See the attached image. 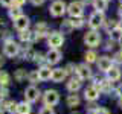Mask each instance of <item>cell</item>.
Instances as JSON below:
<instances>
[{
  "label": "cell",
  "instance_id": "6da1fadb",
  "mask_svg": "<svg viewBox=\"0 0 122 114\" xmlns=\"http://www.w3.org/2000/svg\"><path fill=\"white\" fill-rule=\"evenodd\" d=\"M84 43L87 46H90V47H96V46L101 43V35H99L98 32H95V30L87 32L86 35H84Z\"/></svg>",
  "mask_w": 122,
  "mask_h": 114
},
{
  "label": "cell",
  "instance_id": "60d3db41",
  "mask_svg": "<svg viewBox=\"0 0 122 114\" xmlns=\"http://www.w3.org/2000/svg\"><path fill=\"white\" fill-rule=\"evenodd\" d=\"M116 93L119 94V97H122V85H119L117 87V90H116Z\"/></svg>",
  "mask_w": 122,
  "mask_h": 114
},
{
  "label": "cell",
  "instance_id": "ba28073f",
  "mask_svg": "<svg viewBox=\"0 0 122 114\" xmlns=\"http://www.w3.org/2000/svg\"><path fill=\"white\" fill-rule=\"evenodd\" d=\"M25 97L28 102H35L38 100V97H40V91H38L37 87H28L25 91Z\"/></svg>",
  "mask_w": 122,
  "mask_h": 114
},
{
  "label": "cell",
  "instance_id": "e575fe53",
  "mask_svg": "<svg viewBox=\"0 0 122 114\" xmlns=\"http://www.w3.org/2000/svg\"><path fill=\"white\" fill-rule=\"evenodd\" d=\"M114 61H116V62H119V64H122V52H119V53H116V55H114Z\"/></svg>",
  "mask_w": 122,
  "mask_h": 114
},
{
  "label": "cell",
  "instance_id": "c3c4849f",
  "mask_svg": "<svg viewBox=\"0 0 122 114\" xmlns=\"http://www.w3.org/2000/svg\"><path fill=\"white\" fill-rule=\"evenodd\" d=\"M121 5H122V0H121Z\"/></svg>",
  "mask_w": 122,
  "mask_h": 114
},
{
  "label": "cell",
  "instance_id": "836d02e7",
  "mask_svg": "<svg viewBox=\"0 0 122 114\" xmlns=\"http://www.w3.org/2000/svg\"><path fill=\"white\" fill-rule=\"evenodd\" d=\"M93 114H110V111H108V109H105V108H96Z\"/></svg>",
  "mask_w": 122,
  "mask_h": 114
},
{
  "label": "cell",
  "instance_id": "7402d4cb",
  "mask_svg": "<svg viewBox=\"0 0 122 114\" xmlns=\"http://www.w3.org/2000/svg\"><path fill=\"white\" fill-rule=\"evenodd\" d=\"M47 33V24L46 23H37V37H44Z\"/></svg>",
  "mask_w": 122,
  "mask_h": 114
},
{
  "label": "cell",
  "instance_id": "ffe728a7",
  "mask_svg": "<svg viewBox=\"0 0 122 114\" xmlns=\"http://www.w3.org/2000/svg\"><path fill=\"white\" fill-rule=\"evenodd\" d=\"M73 30V24H72V20H64L61 23V32L63 33H70Z\"/></svg>",
  "mask_w": 122,
  "mask_h": 114
},
{
  "label": "cell",
  "instance_id": "ee69618b",
  "mask_svg": "<svg viewBox=\"0 0 122 114\" xmlns=\"http://www.w3.org/2000/svg\"><path fill=\"white\" fill-rule=\"evenodd\" d=\"M117 28H119V29H121V30H122V20H121V21H119V24H117Z\"/></svg>",
  "mask_w": 122,
  "mask_h": 114
},
{
  "label": "cell",
  "instance_id": "52a82bcc",
  "mask_svg": "<svg viewBox=\"0 0 122 114\" xmlns=\"http://www.w3.org/2000/svg\"><path fill=\"white\" fill-rule=\"evenodd\" d=\"M49 46H51L52 49H56V47H60V46H63L64 43V38L63 35H61L60 32H52L51 35H49Z\"/></svg>",
  "mask_w": 122,
  "mask_h": 114
},
{
  "label": "cell",
  "instance_id": "ac0fdd59",
  "mask_svg": "<svg viewBox=\"0 0 122 114\" xmlns=\"http://www.w3.org/2000/svg\"><path fill=\"white\" fill-rule=\"evenodd\" d=\"M93 6L98 12H104L107 9V6H108V2L107 0H93Z\"/></svg>",
  "mask_w": 122,
  "mask_h": 114
},
{
  "label": "cell",
  "instance_id": "d6986e66",
  "mask_svg": "<svg viewBox=\"0 0 122 114\" xmlns=\"http://www.w3.org/2000/svg\"><path fill=\"white\" fill-rule=\"evenodd\" d=\"M17 113L18 114H30V105L28 102H21L17 105Z\"/></svg>",
  "mask_w": 122,
  "mask_h": 114
},
{
  "label": "cell",
  "instance_id": "f6af8a7d",
  "mask_svg": "<svg viewBox=\"0 0 122 114\" xmlns=\"http://www.w3.org/2000/svg\"><path fill=\"white\" fill-rule=\"evenodd\" d=\"M2 64H3V59H2V56H0V66H2Z\"/></svg>",
  "mask_w": 122,
  "mask_h": 114
},
{
  "label": "cell",
  "instance_id": "484cf974",
  "mask_svg": "<svg viewBox=\"0 0 122 114\" xmlns=\"http://www.w3.org/2000/svg\"><path fill=\"white\" fill-rule=\"evenodd\" d=\"M96 58H98V55H96L93 50H90V52L86 53V61H87V62H95V61H96Z\"/></svg>",
  "mask_w": 122,
  "mask_h": 114
},
{
  "label": "cell",
  "instance_id": "5b68a950",
  "mask_svg": "<svg viewBox=\"0 0 122 114\" xmlns=\"http://www.w3.org/2000/svg\"><path fill=\"white\" fill-rule=\"evenodd\" d=\"M67 12L73 18H81L82 15V3L81 2H72L67 8Z\"/></svg>",
  "mask_w": 122,
  "mask_h": 114
},
{
  "label": "cell",
  "instance_id": "4fadbf2b",
  "mask_svg": "<svg viewBox=\"0 0 122 114\" xmlns=\"http://www.w3.org/2000/svg\"><path fill=\"white\" fill-rule=\"evenodd\" d=\"M46 59L51 64H56L61 59V52L56 50V49H51V50L47 52V55H46Z\"/></svg>",
  "mask_w": 122,
  "mask_h": 114
},
{
  "label": "cell",
  "instance_id": "4dcf8cb0",
  "mask_svg": "<svg viewBox=\"0 0 122 114\" xmlns=\"http://www.w3.org/2000/svg\"><path fill=\"white\" fill-rule=\"evenodd\" d=\"M17 105L18 104H15V102H8V104H6V109L9 113H14V111H17Z\"/></svg>",
  "mask_w": 122,
  "mask_h": 114
},
{
  "label": "cell",
  "instance_id": "4316f807",
  "mask_svg": "<svg viewBox=\"0 0 122 114\" xmlns=\"http://www.w3.org/2000/svg\"><path fill=\"white\" fill-rule=\"evenodd\" d=\"M8 82H9V75L5 73V71H2L0 73V85H8Z\"/></svg>",
  "mask_w": 122,
  "mask_h": 114
},
{
  "label": "cell",
  "instance_id": "d6a6232c",
  "mask_svg": "<svg viewBox=\"0 0 122 114\" xmlns=\"http://www.w3.org/2000/svg\"><path fill=\"white\" fill-rule=\"evenodd\" d=\"M40 114H53L52 106H43V108L40 109Z\"/></svg>",
  "mask_w": 122,
  "mask_h": 114
},
{
  "label": "cell",
  "instance_id": "5bb4252c",
  "mask_svg": "<svg viewBox=\"0 0 122 114\" xmlns=\"http://www.w3.org/2000/svg\"><path fill=\"white\" fill-rule=\"evenodd\" d=\"M52 75H53V70H51L49 67H41L38 70L40 81H49V79H52Z\"/></svg>",
  "mask_w": 122,
  "mask_h": 114
},
{
  "label": "cell",
  "instance_id": "1f68e13d",
  "mask_svg": "<svg viewBox=\"0 0 122 114\" xmlns=\"http://www.w3.org/2000/svg\"><path fill=\"white\" fill-rule=\"evenodd\" d=\"M72 24H73V28H82L84 20L82 18H73V20H72Z\"/></svg>",
  "mask_w": 122,
  "mask_h": 114
},
{
  "label": "cell",
  "instance_id": "30bf717a",
  "mask_svg": "<svg viewBox=\"0 0 122 114\" xmlns=\"http://www.w3.org/2000/svg\"><path fill=\"white\" fill-rule=\"evenodd\" d=\"M76 73H78L79 79H87V78L92 76V70L87 64H79V66L76 67Z\"/></svg>",
  "mask_w": 122,
  "mask_h": 114
},
{
  "label": "cell",
  "instance_id": "e0dca14e",
  "mask_svg": "<svg viewBox=\"0 0 122 114\" xmlns=\"http://www.w3.org/2000/svg\"><path fill=\"white\" fill-rule=\"evenodd\" d=\"M37 38V33H32L30 30H21L20 32V40L21 41H34Z\"/></svg>",
  "mask_w": 122,
  "mask_h": 114
},
{
  "label": "cell",
  "instance_id": "277c9868",
  "mask_svg": "<svg viewBox=\"0 0 122 114\" xmlns=\"http://www.w3.org/2000/svg\"><path fill=\"white\" fill-rule=\"evenodd\" d=\"M104 24V15H102V12H93L90 15V18H89V26L92 29H98L99 26H102Z\"/></svg>",
  "mask_w": 122,
  "mask_h": 114
},
{
  "label": "cell",
  "instance_id": "8d00e7d4",
  "mask_svg": "<svg viewBox=\"0 0 122 114\" xmlns=\"http://www.w3.org/2000/svg\"><path fill=\"white\" fill-rule=\"evenodd\" d=\"M35 61H37V62H43V61H44V56L38 53V55H35Z\"/></svg>",
  "mask_w": 122,
  "mask_h": 114
},
{
  "label": "cell",
  "instance_id": "2e32d148",
  "mask_svg": "<svg viewBox=\"0 0 122 114\" xmlns=\"http://www.w3.org/2000/svg\"><path fill=\"white\" fill-rule=\"evenodd\" d=\"M107 76H108V81L114 82V81H117V79L121 78V70L116 68V67H112L108 71H107Z\"/></svg>",
  "mask_w": 122,
  "mask_h": 114
},
{
  "label": "cell",
  "instance_id": "f1b7e54d",
  "mask_svg": "<svg viewBox=\"0 0 122 114\" xmlns=\"http://www.w3.org/2000/svg\"><path fill=\"white\" fill-rule=\"evenodd\" d=\"M117 24H119V23H116L114 20H108V21H107V24H105V28H107V30L112 32V30H114V29L117 28Z\"/></svg>",
  "mask_w": 122,
  "mask_h": 114
},
{
  "label": "cell",
  "instance_id": "f35d334b",
  "mask_svg": "<svg viewBox=\"0 0 122 114\" xmlns=\"http://www.w3.org/2000/svg\"><path fill=\"white\" fill-rule=\"evenodd\" d=\"M25 2H26V0H14V3H15L17 6H21V5H23Z\"/></svg>",
  "mask_w": 122,
  "mask_h": 114
},
{
  "label": "cell",
  "instance_id": "d590c367",
  "mask_svg": "<svg viewBox=\"0 0 122 114\" xmlns=\"http://www.w3.org/2000/svg\"><path fill=\"white\" fill-rule=\"evenodd\" d=\"M2 2V5H5V6H11L14 3V0H0Z\"/></svg>",
  "mask_w": 122,
  "mask_h": 114
},
{
  "label": "cell",
  "instance_id": "74e56055",
  "mask_svg": "<svg viewBox=\"0 0 122 114\" xmlns=\"http://www.w3.org/2000/svg\"><path fill=\"white\" fill-rule=\"evenodd\" d=\"M6 94H8V91H6V88H0V96H2V97H5Z\"/></svg>",
  "mask_w": 122,
  "mask_h": 114
},
{
  "label": "cell",
  "instance_id": "7bdbcfd3",
  "mask_svg": "<svg viewBox=\"0 0 122 114\" xmlns=\"http://www.w3.org/2000/svg\"><path fill=\"white\" fill-rule=\"evenodd\" d=\"M117 12H119V15H121V18H122V5L119 6V11H117Z\"/></svg>",
  "mask_w": 122,
  "mask_h": 114
},
{
  "label": "cell",
  "instance_id": "3957f363",
  "mask_svg": "<svg viewBox=\"0 0 122 114\" xmlns=\"http://www.w3.org/2000/svg\"><path fill=\"white\" fill-rule=\"evenodd\" d=\"M43 100H44L46 106H52V105H56V104H58L60 96H58V93H56L55 90H47V91L44 93Z\"/></svg>",
  "mask_w": 122,
  "mask_h": 114
},
{
  "label": "cell",
  "instance_id": "8fae6325",
  "mask_svg": "<svg viewBox=\"0 0 122 114\" xmlns=\"http://www.w3.org/2000/svg\"><path fill=\"white\" fill-rule=\"evenodd\" d=\"M84 96H86L87 100H96V99L99 97V91L95 85H90L87 87L86 90H84Z\"/></svg>",
  "mask_w": 122,
  "mask_h": 114
},
{
  "label": "cell",
  "instance_id": "44dd1931",
  "mask_svg": "<svg viewBox=\"0 0 122 114\" xmlns=\"http://www.w3.org/2000/svg\"><path fill=\"white\" fill-rule=\"evenodd\" d=\"M79 87H81V82H79V79H70V81L67 82V90L69 91H76L79 90Z\"/></svg>",
  "mask_w": 122,
  "mask_h": 114
},
{
  "label": "cell",
  "instance_id": "cb8c5ba5",
  "mask_svg": "<svg viewBox=\"0 0 122 114\" xmlns=\"http://www.w3.org/2000/svg\"><path fill=\"white\" fill-rule=\"evenodd\" d=\"M110 38H112V41H121L122 38V30L119 28H116L114 30H112L110 32Z\"/></svg>",
  "mask_w": 122,
  "mask_h": 114
},
{
  "label": "cell",
  "instance_id": "d4e9b609",
  "mask_svg": "<svg viewBox=\"0 0 122 114\" xmlns=\"http://www.w3.org/2000/svg\"><path fill=\"white\" fill-rule=\"evenodd\" d=\"M21 15V11H20V8L18 6H15V8H11L9 9V17L11 18H14V20H17L18 17Z\"/></svg>",
  "mask_w": 122,
  "mask_h": 114
},
{
  "label": "cell",
  "instance_id": "ab89813d",
  "mask_svg": "<svg viewBox=\"0 0 122 114\" xmlns=\"http://www.w3.org/2000/svg\"><path fill=\"white\" fill-rule=\"evenodd\" d=\"M30 2H32V3H34V5H35V6H37V5H41V3H43V2H44V0H30Z\"/></svg>",
  "mask_w": 122,
  "mask_h": 114
},
{
  "label": "cell",
  "instance_id": "b9f144b4",
  "mask_svg": "<svg viewBox=\"0 0 122 114\" xmlns=\"http://www.w3.org/2000/svg\"><path fill=\"white\" fill-rule=\"evenodd\" d=\"M3 28H5V21H3L2 18H0V30H2Z\"/></svg>",
  "mask_w": 122,
  "mask_h": 114
},
{
  "label": "cell",
  "instance_id": "f546056e",
  "mask_svg": "<svg viewBox=\"0 0 122 114\" xmlns=\"http://www.w3.org/2000/svg\"><path fill=\"white\" fill-rule=\"evenodd\" d=\"M28 78H29V81L34 82V84L38 82V79H40V76H38V70H37V71H32V73H29Z\"/></svg>",
  "mask_w": 122,
  "mask_h": 114
},
{
  "label": "cell",
  "instance_id": "bcb514c9",
  "mask_svg": "<svg viewBox=\"0 0 122 114\" xmlns=\"http://www.w3.org/2000/svg\"><path fill=\"white\" fill-rule=\"evenodd\" d=\"M119 105H121V106H122V97H121V100H119Z\"/></svg>",
  "mask_w": 122,
  "mask_h": 114
},
{
  "label": "cell",
  "instance_id": "9c48e42d",
  "mask_svg": "<svg viewBox=\"0 0 122 114\" xmlns=\"http://www.w3.org/2000/svg\"><path fill=\"white\" fill-rule=\"evenodd\" d=\"M14 26H15V29H18L20 32L21 30H26L28 26H29V18L26 17V15H20L17 20H14Z\"/></svg>",
  "mask_w": 122,
  "mask_h": 114
},
{
  "label": "cell",
  "instance_id": "681fc988",
  "mask_svg": "<svg viewBox=\"0 0 122 114\" xmlns=\"http://www.w3.org/2000/svg\"><path fill=\"white\" fill-rule=\"evenodd\" d=\"M107 2H108V0H107Z\"/></svg>",
  "mask_w": 122,
  "mask_h": 114
},
{
  "label": "cell",
  "instance_id": "9a60e30c",
  "mask_svg": "<svg viewBox=\"0 0 122 114\" xmlns=\"http://www.w3.org/2000/svg\"><path fill=\"white\" fill-rule=\"evenodd\" d=\"M66 75H67L66 68H55V70H53V75H52V81L53 82H61V81H64Z\"/></svg>",
  "mask_w": 122,
  "mask_h": 114
},
{
  "label": "cell",
  "instance_id": "7dc6e473",
  "mask_svg": "<svg viewBox=\"0 0 122 114\" xmlns=\"http://www.w3.org/2000/svg\"><path fill=\"white\" fill-rule=\"evenodd\" d=\"M121 44H122V38H121Z\"/></svg>",
  "mask_w": 122,
  "mask_h": 114
},
{
  "label": "cell",
  "instance_id": "7c38bea8",
  "mask_svg": "<svg viewBox=\"0 0 122 114\" xmlns=\"http://www.w3.org/2000/svg\"><path fill=\"white\" fill-rule=\"evenodd\" d=\"M98 68L101 71H108L112 68V59L107 58V56H101L98 59Z\"/></svg>",
  "mask_w": 122,
  "mask_h": 114
},
{
  "label": "cell",
  "instance_id": "603a6c76",
  "mask_svg": "<svg viewBox=\"0 0 122 114\" xmlns=\"http://www.w3.org/2000/svg\"><path fill=\"white\" fill-rule=\"evenodd\" d=\"M67 105H69V106H78V105H79V97H78V94H69V97H67Z\"/></svg>",
  "mask_w": 122,
  "mask_h": 114
},
{
  "label": "cell",
  "instance_id": "7a4b0ae2",
  "mask_svg": "<svg viewBox=\"0 0 122 114\" xmlns=\"http://www.w3.org/2000/svg\"><path fill=\"white\" fill-rule=\"evenodd\" d=\"M18 50H20V47H18V44L15 43V41L9 40V41H6V43H5L3 52H5L6 56H9V58H14V56L18 53Z\"/></svg>",
  "mask_w": 122,
  "mask_h": 114
},
{
  "label": "cell",
  "instance_id": "83f0119b",
  "mask_svg": "<svg viewBox=\"0 0 122 114\" xmlns=\"http://www.w3.org/2000/svg\"><path fill=\"white\" fill-rule=\"evenodd\" d=\"M26 70H23V68H18L17 71H15V79H17V81H23V79L26 78Z\"/></svg>",
  "mask_w": 122,
  "mask_h": 114
},
{
  "label": "cell",
  "instance_id": "8992f818",
  "mask_svg": "<svg viewBox=\"0 0 122 114\" xmlns=\"http://www.w3.org/2000/svg\"><path fill=\"white\" fill-rule=\"evenodd\" d=\"M64 12H66V3L61 2V0H56V2L52 3L51 6V14L53 17H61Z\"/></svg>",
  "mask_w": 122,
  "mask_h": 114
}]
</instances>
